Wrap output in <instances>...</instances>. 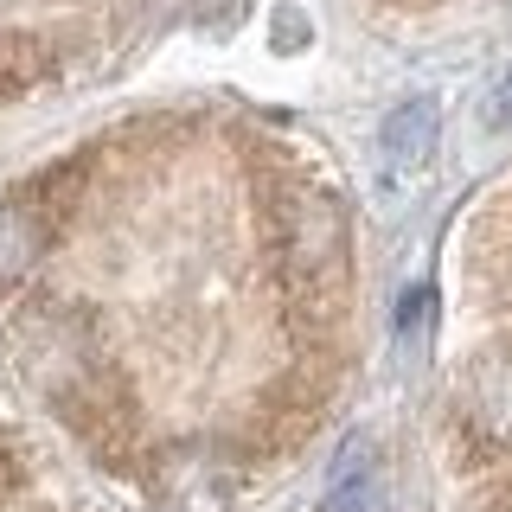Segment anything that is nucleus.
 <instances>
[{
	"instance_id": "nucleus-7",
	"label": "nucleus",
	"mask_w": 512,
	"mask_h": 512,
	"mask_svg": "<svg viewBox=\"0 0 512 512\" xmlns=\"http://www.w3.org/2000/svg\"><path fill=\"white\" fill-rule=\"evenodd\" d=\"M423 320H429V288H410V295H404V308H397V327L416 333Z\"/></svg>"
},
{
	"instance_id": "nucleus-4",
	"label": "nucleus",
	"mask_w": 512,
	"mask_h": 512,
	"mask_svg": "<svg viewBox=\"0 0 512 512\" xmlns=\"http://www.w3.org/2000/svg\"><path fill=\"white\" fill-rule=\"evenodd\" d=\"M436 103L429 96H410L404 109H391V122H384V154H391V167H416L429 148H436Z\"/></svg>"
},
{
	"instance_id": "nucleus-3",
	"label": "nucleus",
	"mask_w": 512,
	"mask_h": 512,
	"mask_svg": "<svg viewBox=\"0 0 512 512\" xmlns=\"http://www.w3.org/2000/svg\"><path fill=\"white\" fill-rule=\"evenodd\" d=\"M320 512H384V487L372 468V442H346L340 468H333V493L320 500Z\"/></svg>"
},
{
	"instance_id": "nucleus-6",
	"label": "nucleus",
	"mask_w": 512,
	"mask_h": 512,
	"mask_svg": "<svg viewBox=\"0 0 512 512\" xmlns=\"http://www.w3.org/2000/svg\"><path fill=\"white\" fill-rule=\"evenodd\" d=\"M45 77V52L32 39H7L0 45V96H20Z\"/></svg>"
},
{
	"instance_id": "nucleus-2",
	"label": "nucleus",
	"mask_w": 512,
	"mask_h": 512,
	"mask_svg": "<svg viewBox=\"0 0 512 512\" xmlns=\"http://www.w3.org/2000/svg\"><path fill=\"white\" fill-rule=\"evenodd\" d=\"M468 423L487 442H512V359H487L468 384Z\"/></svg>"
},
{
	"instance_id": "nucleus-8",
	"label": "nucleus",
	"mask_w": 512,
	"mask_h": 512,
	"mask_svg": "<svg viewBox=\"0 0 512 512\" xmlns=\"http://www.w3.org/2000/svg\"><path fill=\"white\" fill-rule=\"evenodd\" d=\"M487 122H493V128H512V77H506L500 90H493V103H487Z\"/></svg>"
},
{
	"instance_id": "nucleus-5",
	"label": "nucleus",
	"mask_w": 512,
	"mask_h": 512,
	"mask_svg": "<svg viewBox=\"0 0 512 512\" xmlns=\"http://www.w3.org/2000/svg\"><path fill=\"white\" fill-rule=\"evenodd\" d=\"M45 250V218L26 205H0V282H20Z\"/></svg>"
},
{
	"instance_id": "nucleus-1",
	"label": "nucleus",
	"mask_w": 512,
	"mask_h": 512,
	"mask_svg": "<svg viewBox=\"0 0 512 512\" xmlns=\"http://www.w3.org/2000/svg\"><path fill=\"white\" fill-rule=\"evenodd\" d=\"M269 237H276L288 308L333 320L346 288V205L314 180H288L269 192Z\"/></svg>"
}]
</instances>
